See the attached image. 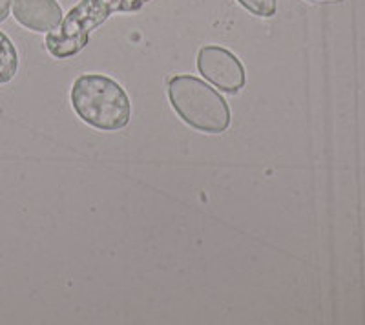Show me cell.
<instances>
[{"label": "cell", "instance_id": "9c48e42d", "mask_svg": "<svg viewBox=\"0 0 365 325\" xmlns=\"http://www.w3.org/2000/svg\"><path fill=\"white\" fill-rule=\"evenodd\" d=\"M305 2H311V4H340L344 0H305Z\"/></svg>", "mask_w": 365, "mask_h": 325}, {"label": "cell", "instance_id": "8992f818", "mask_svg": "<svg viewBox=\"0 0 365 325\" xmlns=\"http://www.w3.org/2000/svg\"><path fill=\"white\" fill-rule=\"evenodd\" d=\"M19 53L17 48L6 33L0 31V84H8L17 76Z\"/></svg>", "mask_w": 365, "mask_h": 325}, {"label": "cell", "instance_id": "7a4b0ae2", "mask_svg": "<svg viewBox=\"0 0 365 325\" xmlns=\"http://www.w3.org/2000/svg\"><path fill=\"white\" fill-rule=\"evenodd\" d=\"M145 0H81L63 22L46 35V48L55 58H68L84 50L93 29L117 11H137Z\"/></svg>", "mask_w": 365, "mask_h": 325}, {"label": "cell", "instance_id": "ba28073f", "mask_svg": "<svg viewBox=\"0 0 365 325\" xmlns=\"http://www.w3.org/2000/svg\"><path fill=\"white\" fill-rule=\"evenodd\" d=\"M9 6H11V0H0V22H4L8 19Z\"/></svg>", "mask_w": 365, "mask_h": 325}, {"label": "cell", "instance_id": "3957f363", "mask_svg": "<svg viewBox=\"0 0 365 325\" xmlns=\"http://www.w3.org/2000/svg\"><path fill=\"white\" fill-rule=\"evenodd\" d=\"M168 99L182 121L205 134H223L230 126L227 100L192 76H175L168 83Z\"/></svg>", "mask_w": 365, "mask_h": 325}, {"label": "cell", "instance_id": "277c9868", "mask_svg": "<svg viewBox=\"0 0 365 325\" xmlns=\"http://www.w3.org/2000/svg\"><path fill=\"white\" fill-rule=\"evenodd\" d=\"M201 76L227 93H237L245 86V68L232 51L221 46H205L197 53Z\"/></svg>", "mask_w": 365, "mask_h": 325}, {"label": "cell", "instance_id": "30bf717a", "mask_svg": "<svg viewBox=\"0 0 365 325\" xmlns=\"http://www.w3.org/2000/svg\"><path fill=\"white\" fill-rule=\"evenodd\" d=\"M145 2H150V0H145Z\"/></svg>", "mask_w": 365, "mask_h": 325}, {"label": "cell", "instance_id": "6da1fadb", "mask_svg": "<svg viewBox=\"0 0 365 325\" xmlns=\"http://www.w3.org/2000/svg\"><path fill=\"white\" fill-rule=\"evenodd\" d=\"M71 106L91 128L117 132L126 128L132 105L125 88L101 73H84L71 86Z\"/></svg>", "mask_w": 365, "mask_h": 325}, {"label": "cell", "instance_id": "5b68a950", "mask_svg": "<svg viewBox=\"0 0 365 325\" xmlns=\"http://www.w3.org/2000/svg\"><path fill=\"white\" fill-rule=\"evenodd\" d=\"M13 17L37 33H50L63 22V9L57 0H11Z\"/></svg>", "mask_w": 365, "mask_h": 325}, {"label": "cell", "instance_id": "52a82bcc", "mask_svg": "<svg viewBox=\"0 0 365 325\" xmlns=\"http://www.w3.org/2000/svg\"><path fill=\"white\" fill-rule=\"evenodd\" d=\"M237 2L256 17L269 19L276 15V0H237Z\"/></svg>", "mask_w": 365, "mask_h": 325}]
</instances>
